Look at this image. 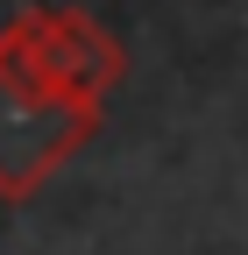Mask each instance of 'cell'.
<instances>
[{"label":"cell","mask_w":248,"mask_h":255,"mask_svg":"<svg viewBox=\"0 0 248 255\" xmlns=\"http://www.w3.org/2000/svg\"><path fill=\"white\" fill-rule=\"evenodd\" d=\"M100 100L57 85L28 50L21 21L0 28V206H28L36 191L100 135Z\"/></svg>","instance_id":"obj_1"},{"label":"cell","mask_w":248,"mask_h":255,"mask_svg":"<svg viewBox=\"0 0 248 255\" xmlns=\"http://www.w3.org/2000/svg\"><path fill=\"white\" fill-rule=\"evenodd\" d=\"M14 21H21L28 50L43 57V71H50L57 85H71V92H85V100H100V107L121 92V78H128V50L107 36L100 14L50 7V0H43V7H21Z\"/></svg>","instance_id":"obj_2"}]
</instances>
